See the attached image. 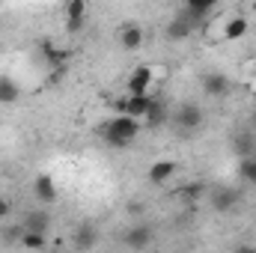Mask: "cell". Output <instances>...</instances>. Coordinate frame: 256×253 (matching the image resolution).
Here are the masks:
<instances>
[{
  "mask_svg": "<svg viewBox=\"0 0 256 253\" xmlns=\"http://www.w3.org/2000/svg\"><path fill=\"white\" fill-rule=\"evenodd\" d=\"M137 134H140V122H137V116H128V114H116V116H110L108 122L98 126V137L114 149L131 146L137 140Z\"/></svg>",
  "mask_w": 256,
  "mask_h": 253,
  "instance_id": "1",
  "label": "cell"
},
{
  "mask_svg": "<svg viewBox=\"0 0 256 253\" xmlns=\"http://www.w3.org/2000/svg\"><path fill=\"white\" fill-rule=\"evenodd\" d=\"M170 122L179 128L185 137L194 134V131H200L202 122H206V114L200 110V104H194V102H185V104H179L173 114H170Z\"/></svg>",
  "mask_w": 256,
  "mask_h": 253,
  "instance_id": "2",
  "label": "cell"
},
{
  "mask_svg": "<svg viewBox=\"0 0 256 253\" xmlns=\"http://www.w3.org/2000/svg\"><path fill=\"white\" fill-rule=\"evenodd\" d=\"M200 86H202V92H206L208 98H224V96H230L232 80H230L224 72H206V74L200 78Z\"/></svg>",
  "mask_w": 256,
  "mask_h": 253,
  "instance_id": "3",
  "label": "cell"
},
{
  "mask_svg": "<svg viewBox=\"0 0 256 253\" xmlns=\"http://www.w3.org/2000/svg\"><path fill=\"white\" fill-rule=\"evenodd\" d=\"M152 242H155V226H149V224L128 226L126 232H122V244L131 248V250H146Z\"/></svg>",
  "mask_w": 256,
  "mask_h": 253,
  "instance_id": "4",
  "label": "cell"
},
{
  "mask_svg": "<svg viewBox=\"0 0 256 253\" xmlns=\"http://www.w3.org/2000/svg\"><path fill=\"white\" fill-rule=\"evenodd\" d=\"M196 27H200V24L194 21L185 9H182L179 15H173V18H170V24H167V39H170V42H185Z\"/></svg>",
  "mask_w": 256,
  "mask_h": 253,
  "instance_id": "5",
  "label": "cell"
},
{
  "mask_svg": "<svg viewBox=\"0 0 256 253\" xmlns=\"http://www.w3.org/2000/svg\"><path fill=\"white\" fill-rule=\"evenodd\" d=\"M149 104H152V96L149 92H140V96H131L128 92L126 98H120L116 104H114V110L116 114H128V116H146V110H149Z\"/></svg>",
  "mask_w": 256,
  "mask_h": 253,
  "instance_id": "6",
  "label": "cell"
},
{
  "mask_svg": "<svg viewBox=\"0 0 256 253\" xmlns=\"http://www.w3.org/2000/svg\"><path fill=\"white\" fill-rule=\"evenodd\" d=\"M86 21V0H68L66 3V33H80Z\"/></svg>",
  "mask_w": 256,
  "mask_h": 253,
  "instance_id": "7",
  "label": "cell"
},
{
  "mask_svg": "<svg viewBox=\"0 0 256 253\" xmlns=\"http://www.w3.org/2000/svg\"><path fill=\"white\" fill-rule=\"evenodd\" d=\"M208 202H212V208H214L218 214L236 212V206H238V190H236V188H214Z\"/></svg>",
  "mask_w": 256,
  "mask_h": 253,
  "instance_id": "8",
  "label": "cell"
},
{
  "mask_svg": "<svg viewBox=\"0 0 256 253\" xmlns=\"http://www.w3.org/2000/svg\"><path fill=\"white\" fill-rule=\"evenodd\" d=\"M149 86H152V68L149 66H137L126 80V92H131V96L149 92Z\"/></svg>",
  "mask_w": 256,
  "mask_h": 253,
  "instance_id": "9",
  "label": "cell"
},
{
  "mask_svg": "<svg viewBox=\"0 0 256 253\" xmlns=\"http://www.w3.org/2000/svg\"><path fill=\"white\" fill-rule=\"evenodd\" d=\"M33 196H36L42 206H51V202H57V182H54L48 173L36 176V179H33Z\"/></svg>",
  "mask_w": 256,
  "mask_h": 253,
  "instance_id": "10",
  "label": "cell"
},
{
  "mask_svg": "<svg viewBox=\"0 0 256 253\" xmlns=\"http://www.w3.org/2000/svg\"><path fill=\"white\" fill-rule=\"evenodd\" d=\"M176 173H179V164H176V161H155V164L149 167V182L161 188V185H167Z\"/></svg>",
  "mask_w": 256,
  "mask_h": 253,
  "instance_id": "11",
  "label": "cell"
},
{
  "mask_svg": "<svg viewBox=\"0 0 256 253\" xmlns=\"http://www.w3.org/2000/svg\"><path fill=\"white\" fill-rule=\"evenodd\" d=\"M39 54H42L45 66H51V68L66 66V60H68V51H66V48H57L51 39H42V42H39Z\"/></svg>",
  "mask_w": 256,
  "mask_h": 253,
  "instance_id": "12",
  "label": "cell"
},
{
  "mask_svg": "<svg viewBox=\"0 0 256 253\" xmlns=\"http://www.w3.org/2000/svg\"><path fill=\"white\" fill-rule=\"evenodd\" d=\"M96 242H98V230H96L92 224H80V226L72 232V244H74L78 250H90V248H96Z\"/></svg>",
  "mask_w": 256,
  "mask_h": 253,
  "instance_id": "13",
  "label": "cell"
},
{
  "mask_svg": "<svg viewBox=\"0 0 256 253\" xmlns=\"http://www.w3.org/2000/svg\"><path fill=\"white\" fill-rule=\"evenodd\" d=\"M248 36V18L244 15H232L226 24H224V39L226 42H238Z\"/></svg>",
  "mask_w": 256,
  "mask_h": 253,
  "instance_id": "14",
  "label": "cell"
},
{
  "mask_svg": "<svg viewBox=\"0 0 256 253\" xmlns=\"http://www.w3.org/2000/svg\"><path fill=\"white\" fill-rule=\"evenodd\" d=\"M24 230L48 232V230H51V214H48L45 208H33V212H27V218H24Z\"/></svg>",
  "mask_w": 256,
  "mask_h": 253,
  "instance_id": "15",
  "label": "cell"
},
{
  "mask_svg": "<svg viewBox=\"0 0 256 253\" xmlns=\"http://www.w3.org/2000/svg\"><path fill=\"white\" fill-rule=\"evenodd\" d=\"M167 120H170V110L164 108L161 98L152 96V104H149V110H146V122H149V128H161Z\"/></svg>",
  "mask_w": 256,
  "mask_h": 253,
  "instance_id": "16",
  "label": "cell"
},
{
  "mask_svg": "<svg viewBox=\"0 0 256 253\" xmlns=\"http://www.w3.org/2000/svg\"><path fill=\"white\" fill-rule=\"evenodd\" d=\"M214 6H218V0H185V12L191 15L196 24H200V21H202Z\"/></svg>",
  "mask_w": 256,
  "mask_h": 253,
  "instance_id": "17",
  "label": "cell"
},
{
  "mask_svg": "<svg viewBox=\"0 0 256 253\" xmlns=\"http://www.w3.org/2000/svg\"><path fill=\"white\" fill-rule=\"evenodd\" d=\"M120 45H122L126 51H137V48L143 45V30H140L137 24H128L126 30L120 33Z\"/></svg>",
  "mask_w": 256,
  "mask_h": 253,
  "instance_id": "18",
  "label": "cell"
},
{
  "mask_svg": "<svg viewBox=\"0 0 256 253\" xmlns=\"http://www.w3.org/2000/svg\"><path fill=\"white\" fill-rule=\"evenodd\" d=\"M232 146H236V152L244 158V155H256V137L250 131H238L236 134V140H232Z\"/></svg>",
  "mask_w": 256,
  "mask_h": 253,
  "instance_id": "19",
  "label": "cell"
},
{
  "mask_svg": "<svg viewBox=\"0 0 256 253\" xmlns=\"http://www.w3.org/2000/svg\"><path fill=\"white\" fill-rule=\"evenodd\" d=\"M21 98V90L12 78H0V104H15Z\"/></svg>",
  "mask_w": 256,
  "mask_h": 253,
  "instance_id": "20",
  "label": "cell"
},
{
  "mask_svg": "<svg viewBox=\"0 0 256 253\" xmlns=\"http://www.w3.org/2000/svg\"><path fill=\"white\" fill-rule=\"evenodd\" d=\"M18 244H24V248H30V250H42V248L48 244V232L24 230V236H21V242H18Z\"/></svg>",
  "mask_w": 256,
  "mask_h": 253,
  "instance_id": "21",
  "label": "cell"
},
{
  "mask_svg": "<svg viewBox=\"0 0 256 253\" xmlns=\"http://www.w3.org/2000/svg\"><path fill=\"white\" fill-rule=\"evenodd\" d=\"M238 176L248 182V185H256V155H244L242 164H238Z\"/></svg>",
  "mask_w": 256,
  "mask_h": 253,
  "instance_id": "22",
  "label": "cell"
},
{
  "mask_svg": "<svg viewBox=\"0 0 256 253\" xmlns=\"http://www.w3.org/2000/svg\"><path fill=\"white\" fill-rule=\"evenodd\" d=\"M21 236H24V224H21V226H3V230H0V238L9 242V244H18Z\"/></svg>",
  "mask_w": 256,
  "mask_h": 253,
  "instance_id": "23",
  "label": "cell"
},
{
  "mask_svg": "<svg viewBox=\"0 0 256 253\" xmlns=\"http://www.w3.org/2000/svg\"><path fill=\"white\" fill-rule=\"evenodd\" d=\"M9 212H12V202H9L6 196H0V220H6V218H9Z\"/></svg>",
  "mask_w": 256,
  "mask_h": 253,
  "instance_id": "24",
  "label": "cell"
}]
</instances>
